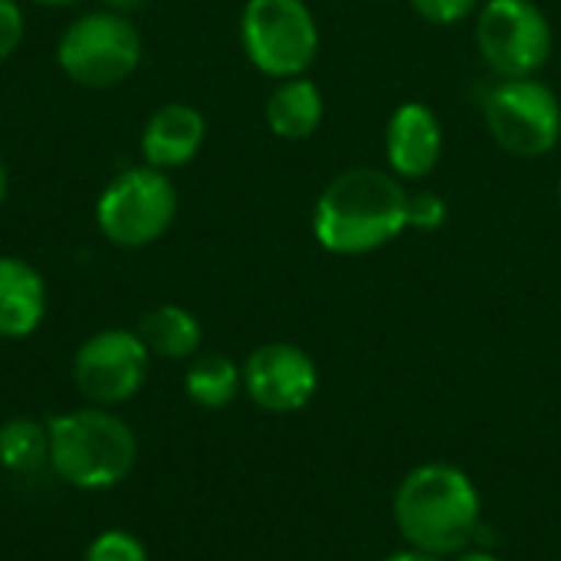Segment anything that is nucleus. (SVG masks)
<instances>
[{
  "label": "nucleus",
  "mask_w": 561,
  "mask_h": 561,
  "mask_svg": "<svg viewBox=\"0 0 561 561\" xmlns=\"http://www.w3.org/2000/svg\"><path fill=\"white\" fill-rule=\"evenodd\" d=\"M408 197L411 191L391 171L348 168L316 197L312 237L335 256L375 253L408 230Z\"/></svg>",
  "instance_id": "obj_1"
},
{
  "label": "nucleus",
  "mask_w": 561,
  "mask_h": 561,
  "mask_svg": "<svg viewBox=\"0 0 561 561\" xmlns=\"http://www.w3.org/2000/svg\"><path fill=\"white\" fill-rule=\"evenodd\" d=\"M394 526L411 549L460 556L480 529V493L450 463L414 467L394 493Z\"/></svg>",
  "instance_id": "obj_2"
},
{
  "label": "nucleus",
  "mask_w": 561,
  "mask_h": 561,
  "mask_svg": "<svg viewBox=\"0 0 561 561\" xmlns=\"http://www.w3.org/2000/svg\"><path fill=\"white\" fill-rule=\"evenodd\" d=\"M46 434L53 473L76 490H112L135 470L138 440L131 427L105 408L56 414Z\"/></svg>",
  "instance_id": "obj_3"
},
{
  "label": "nucleus",
  "mask_w": 561,
  "mask_h": 561,
  "mask_svg": "<svg viewBox=\"0 0 561 561\" xmlns=\"http://www.w3.org/2000/svg\"><path fill=\"white\" fill-rule=\"evenodd\" d=\"M178 217V187L168 171L131 164L118 171L95 201V227L102 237L125 250L158 243Z\"/></svg>",
  "instance_id": "obj_4"
},
{
  "label": "nucleus",
  "mask_w": 561,
  "mask_h": 561,
  "mask_svg": "<svg viewBox=\"0 0 561 561\" xmlns=\"http://www.w3.org/2000/svg\"><path fill=\"white\" fill-rule=\"evenodd\" d=\"M56 62L76 85L112 89L135 76L141 62V36L125 13L92 10L62 30Z\"/></svg>",
  "instance_id": "obj_5"
},
{
  "label": "nucleus",
  "mask_w": 561,
  "mask_h": 561,
  "mask_svg": "<svg viewBox=\"0 0 561 561\" xmlns=\"http://www.w3.org/2000/svg\"><path fill=\"white\" fill-rule=\"evenodd\" d=\"M240 46L250 66L270 79L306 76L319 56V23L306 0H247Z\"/></svg>",
  "instance_id": "obj_6"
},
{
  "label": "nucleus",
  "mask_w": 561,
  "mask_h": 561,
  "mask_svg": "<svg viewBox=\"0 0 561 561\" xmlns=\"http://www.w3.org/2000/svg\"><path fill=\"white\" fill-rule=\"evenodd\" d=\"M477 53L500 79H529L552 56V23L536 0H486L473 26Z\"/></svg>",
  "instance_id": "obj_7"
},
{
  "label": "nucleus",
  "mask_w": 561,
  "mask_h": 561,
  "mask_svg": "<svg viewBox=\"0 0 561 561\" xmlns=\"http://www.w3.org/2000/svg\"><path fill=\"white\" fill-rule=\"evenodd\" d=\"M483 122L513 158H546L561 141L559 95L536 76L500 79L483 99Z\"/></svg>",
  "instance_id": "obj_8"
},
{
  "label": "nucleus",
  "mask_w": 561,
  "mask_h": 561,
  "mask_svg": "<svg viewBox=\"0 0 561 561\" xmlns=\"http://www.w3.org/2000/svg\"><path fill=\"white\" fill-rule=\"evenodd\" d=\"M151 368V352L128 329H102L89 335L72 358V381L79 394L95 408H115L131 401Z\"/></svg>",
  "instance_id": "obj_9"
},
{
  "label": "nucleus",
  "mask_w": 561,
  "mask_h": 561,
  "mask_svg": "<svg viewBox=\"0 0 561 561\" xmlns=\"http://www.w3.org/2000/svg\"><path fill=\"white\" fill-rule=\"evenodd\" d=\"M243 391L266 414H296L319 391V368L293 342H266L243 362Z\"/></svg>",
  "instance_id": "obj_10"
},
{
  "label": "nucleus",
  "mask_w": 561,
  "mask_h": 561,
  "mask_svg": "<svg viewBox=\"0 0 561 561\" xmlns=\"http://www.w3.org/2000/svg\"><path fill=\"white\" fill-rule=\"evenodd\" d=\"M444 154V128L431 105L401 102L385 125V158L394 178L421 181Z\"/></svg>",
  "instance_id": "obj_11"
},
{
  "label": "nucleus",
  "mask_w": 561,
  "mask_h": 561,
  "mask_svg": "<svg viewBox=\"0 0 561 561\" xmlns=\"http://www.w3.org/2000/svg\"><path fill=\"white\" fill-rule=\"evenodd\" d=\"M207 138V118L187 102H164L154 108L141 128V161L158 171H174L191 164Z\"/></svg>",
  "instance_id": "obj_12"
},
{
  "label": "nucleus",
  "mask_w": 561,
  "mask_h": 561,
  "mask_svg": "<svg viewBox=\"0 0 561 561\" xmlns=\"http://www.w3.org/2000/svg\"><path fill=\"white\" fill-rule=\"evenodd\" d=\"M46 316V279L23 256H0V339L16 342Z\"/></svg>",
  "instance_id": "obj_13"
},
{
  "label": "nucleus",
  "mask_w": 561,
  "mask_h": 561,
  "mask_svg": "<svg viewBox=\"0 0 561 561\" xmlns=\"http://www.w3.org/2000/svg\"><path fill=\"white\" fill-rule=\"evenodd\" d=\"M266 125L276 138L283 141H306L319 131L322 118H325V95L322 89L306 79V76H293V79H279L276 89L266 99Z\"/></svg>",
  "instance_id": "obj_14"
},
{
  "label": "nucleus",
  "mask_w": 561,
  "mask_h": 561,
  "mask_svg": "<svg viewBox=\"0 0 561 561\" xmlns=\"http://www.w3.org/2000/svg\"><path fill=\"white\" fill-rule=\"evenodd\" d=\"M135 332L145 342V348L151 352V358H164V362H184V358L197 355L201 339H204L197 316L174 302H164V306L145 312Z\"/></svg>",
  "instance_id": "obj_15"
},
{
  "label": "nucleus",
  "mask_w": 561,
  "mask_h": 561,
  "mask_svg": "<svg viewBox=\"0 0 561 561\" xmlns=\"http://www.w3.org/2000/svg\"><path fill=\"white\" fill-rule=\"evenodd\" d=\"M184 391L194 404L207 411H220L237 401L243 391V368L227 355H201L191 362L184 375Z\"/></svg>",
  "instance_id": "obj_16"
},
{
  "label": "nucleus",
  "mask_w": 561,
  "mask_h": 561,
  "mask_svg": "<svg viewBox=\"0 0 561 561\" xmlns=\"http://www.w3.org/2000/svg\"><path fill=\"white\" fill-rule=\"evenodd\" d=\"M49 463V434L39 421L13 417L0 427V467L30 477Z\"/></svg>",
  "instance_id": "obj_17"
},
{
  "label": "nucleus",
  "mask_w": 561,
  "mask_h": 561,
  "mask_svg": "<svg viewBox=\"0 0 561 561\" xmlns=\"http://www.w3.org/2000/svg\"><path fill=\"white\" fill-rule=\"evenodd\" d=\"M82 561H148V549L125 529H105L89 542Z\"/></svg>",
  "instance_id": "obj_18"
},
{
  "label": "nucleus",
  "mask_w": 561,
  "mask_h": 561,
  "mask_svg": "<svg viewBox=\"0 0 561 561\" xmlns=\"http://www.w3.org/2000/svg\"><path fill=\"white\" fill-rule=\"evenodd\" d=\"M414 13L434 26H454L480 10V0H411Z\"/></svg>",
  "instance_id": "obj_19"
},
{
  "label": "nucleus",
  "mask_w": 561,
  "mask_h": 561,
  "mask_svg": "<svg viewBox=\"0 0 561 561\" xmlns=\"http://www.w3.org/2000/svg\"><path fill=\"white\" fill-rule=\"evenodd\" d=\"M447 220V204L434 191H421L408 197V227L414 230H440Z\"/></svg>",
  "instance_id": "obj_20"
},
{
  "label": "nucleus",
  "mask_w": 561,
  "mask_h": 561,
  "mask_svg": "<svg viewBox=\"0 0 561 561\" xmlns=\"http://www.w3.org/2000/svg\"><path fill=\"white\" fill-rule=\"evenodd\" d=\"M23 33H26V16L20 0H0V62H7L20 49Z\"/></svg>",
  "instance_id": "obj_21"
},
{
  "label": "nucleus",
  "mask_w": 561,
  "mask_h": 561,
  "mask_svg": "<svg viewBox=\"0 0 561 561\" xmlns=\"http://www.w3.org/2000/svg\"><path fill=\"white\" fill-rule=\"evenodd\" d=\"M385 561H444L440 556H431V552H421V549H401V552H394V556H388Z\"/></svg>",
  "instance_id": "obj_22"
},
{
  "label": "nucleus",
  "mask_w": 561,
  "mask_h": 561,
  "mask_svg": "<svg viewBox=\"0 0 561 561\" xmlns=\"http://www.w3.org/2000/svg\"><path fill=\"white\" fill-rule=\"evenodd\" d=\"M102 3H105V10H115V13H125V16H128V13L138 10L145 0H102Z\"/></svg>",
  "instance_id": "obj_23"
},
{
  "label": "nucleus",
  "mask_w": 561,
  "mask_h": 561,
  "mask_svg": "<svg viewBox=\"0 0 561 561\" xmlns=\"http://www.w3.org/2000/svg\"><path fill=\"white\" fill-rule=\"evenodd\" d=\"M454 561H500V559H496L493 552H483V549H473V552H467V549H463V552H460Z\"/></svg>",
  "instance_id": "obj_24"
},
{
  "label": "nucleus",
  "mask_w": 561,
  "mask_h": 561,
  "mask_svg": "<svg viewBox=\"0 0 561 561\" xmlns=\"http://www.w3.org/2000/svg\"><path fill=\"white\" fill-rule=\"evenodd\" d=\"M33 3H39V7H76L82 0H33Z\"/></svg>",
  "instance_id": "obj_25"
},
{
  "label": "nucleus",
  "mask_w": 561,
  "mask_h": 561,
  "mask_svg": "<svg viewBox=\"0 0 561 561\" xmlns=\"http://www.w3.org/2000/svg\"><path fill=\"white\" fill-rule=\"evenodd\" d=\"M7 197V168H3V158H0V204Z\"/></svg>",
  "instance_id": "obj_26"
},
{
  "label": "nucleus",
  "mask_w": 561,
  "mask_h": 561,
  "mask_svg": "<svg viewBox=\"0 0 561 561\" xmlns=\"http://www.w3.org/2000/svg\"><path fill=\"white\" fill-rule=\"evenodd\" d=\"M559 201H561V178H559Z\"/></svg>",
  "instance_id": "obj_27"
}]
</instances>
